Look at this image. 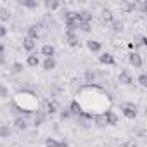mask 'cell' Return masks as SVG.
<instances>
[{
  "mask_svg": "<svg viewBox=\"0 0 147 147\" xmlns=\"http://www.w3.org/2000/svg\"><path fill=\"white\" fill-rule=\"evenodd\" d=\"M23 7H26V9H36L38 2H36V0H23Z\"/></svg>",
  "mask_w": 147,
  "mask_h": 147,
  "instance_id": "obj_25",
  "label": "cell"
},
{
  "mask_svg": "<svg viewBox=\"0 0 147 147\" xmlns=\"http://www.w3.org/2000/svg\"><path fill=\"white\" fill-rule=\"evenodd\" d=\"M128 62H130L133 67L140 69V67L144 66V59H142V54H138V52H130V54H128Z\"/></svg>",
  "mask_w": 147,
  "mask_h": 147,
  "instance_id": "obj_5",
  "label": "cell"
},
{
  "mask_svg": "<svg viewBox=\"0 0 147 147\" xmlns=\"http://www.w3.org/2000/svg\"><path fill=\"white\" fill-rule=\"evenodd\" d=\"M5 35H7V28H5L2 23H0V38H4Z\"/></svg>",
  "mask_w": 147,
  "mask_h": 147,
  "instance_id": "obj_36",
  "label": "cell"
},
{
  "mask_svg": "<svg viewBox=\"0 0 147 147\" xmlns=\"http://www.w3.org/2000/svg\"><path fill=\"white\" fill-rule=\"evenodd\" d=\"M42 66H43V69H45V71H52V69L55 67V59H54V57H49V59H45V61H43V64H42Z\"/></svg>",
  "mask_w": 147,
  "mask_h": 147,
  "instance_id": "obj_20",
  "label": "cell"
},
{
  "mask_svg": "<svg viewBox=\"0 0 147 147\" xmlns=\"http://www.w3.org/2000/svg\"><path fill=\"white\" fill-rule=\"evenodd\" d=\"M12 107L24 116H31L38 111V97L31 90H19L12 95Z\"/></svg>",
  "mask_w": 147,
  "mask_h": 147,
  "instance_id": "obj_2",
  "label": "cell"
},
{
  "mask_svg": "<svg viewBox=\"0 0 147 147\" xmlns=\"http://www.w3.org/2000/svg\"><path fill=\"white\" fill-rule=\"evenodd\" d=\"M40 52H42V55H45V59H49V57H54L55 55V47L52 43H45Z\"/></svg>",
  "mask_w": 147,
  "mask_h": 147,
  "instance_id": "obj_11",
  "label": "cell"
},
{
  "mask_svg": "<svg viewBox=\"0 0 147 147\" xmlns=\"http://www.w3.org/2000/svg\"><path fill=\"white\" fill-rule=\"evenodd\" d=\"M23 69H24L23 62H14L11 66V73H12V75H19V73H23Z\"/></svg>",
  "mask_w": 147,
  "mask_h": 147,
  "instance_id": "obj_23",
  "label": "cell"
},
{
  "mask_svg": "<svg viewBox=\"0 0 147 147\" xmlns=\"http://www.w3.org/2000/svg\"><path fill=\"white\" fill-rule=\"evenodd\" d=\"M64 21H66L67 31H76L82 24V19H80L78 12H64Z\"/></svg>",
  "mask_w": 147,
  "mask_h": 147,
  "instance_id": "obj_3",
  "label": "cell"
},
{
  "mask_svg": "<svg viewBox=\"0 0 147 147\" xmlns=\"http://www.w3.org/2000/svg\"><path fill=\"white\" fill-rule=\"evenodd\" d=\"M67 111H69V114H71V116H80V114H82V106H80V104L76 102V99H75V100H71V104H69Z\"/></svg>",
  "mask_w": 147,
  "mask_h": 147,
  "instance_id": "obj_13",
  "label": "cell"
},
{
  "mask_svg": "<svg viewBox=\"0 0 147 147\" xmlns=\"http://www.w3.org/2000/svg\"><path fill=\"white\" fill-rule=\"evenodd\" d=\"M138 85L140 87H147V75L145 73H142V75L138 76Z\"/></svg>",
  "mask_w": 147,
  "mask_h": 147,
  "instance_id": "obj_32",
  "label": "cell"
},
{
  "mask_svg": "<svg viewBox=\"0 0 147 147\" xmlns=\"http://www.w3.org/2000/svg\"><path fill=\"white\" fill-rule=\"evenodd\" d=\"M78 30H82V31H85V33H88V31L92 30V23H82Z\"/></svg>",
  "mask_w": 147,
  "mask_h": 147,
  "instance_id": "obj_33",
  "label": "cell"
},
{
  "mask_svg": "<svg viewBox=\"0 0 147 147\" xmlns=\"http://www.w3.org/2000/svg\"><path fill=\"white\" fill-rule=\"evenodd\" d=\"M118 80H119V83H123V85H131V83H133V76L130 75V71H128V69L119 71Z\"/></svg>",
  "mask_w": 147,
  "mask_h": 147,
  "instance_id": "obj_8",
  "label": "cell"
},
{
  "mask_svg": "<svg viewBox=\"0 0 147 147\" xmlns=\"http://www.w3.org/2000/svg\"><path fill=\"white\" fill-rule=\"evenodd\" d=\"M26 36L36 42V38H38V28H36V26H30L28 31H26Z\"/></svg>",
  "mask_w": 147,
  "mask_h": 147,
  "instance_id": "obj_22",
  "label": "cell"
},
{
  "mask_svg": "<svg viewBox=\"0 0 147 147\" xmlns=\"http://www.w3.org/2000/svg\"><path fill=\"white\" fill-rule=\"evenodd\" d=\"M121 7H123V11H125V12H131V11H135V9H137V4H135V2H133V4H131V2H125Z\"/></svg>",
  "mask_w": 147,
  "mask_h": 147,
  "instance_id": "obj_28",
  "label": "cell"
},
{
  "mask_svg": "<svg viewBox=\"0 0 147 147\" xmlns=\"http://www.w3.org/2000/svg\"><path fill=\"white\" fill-rule=\"evenodd\" d=\"M92 121H95V125H97V126H107V125H106V119H104V116H102V114H95Z\"/></svg>",
  "mask_w": 147,
  "mask_h": 147,
  "instance_id": "obj_26",
  "label": "cell"
},
{
  "mask_svg": "<svg viewBox=\"0 0 147 147\" xmlns=\"http://www.w3.org/2000/svg\"><path fill=\"white\" fill-rule=\"evenodd\" d=\"M69 118H71L69 111H67V109H62V111H61V119L64 121V119H69Z\"/></svg>",
  "mask_w": 147,
  "mask_h": 147,
  "instance_id": "obj_35",
  "label": "cell"
},
{
  "mask_svg": "<svg viewBox=\"0 0 147 147\" xmlns=\"http://www.w3.org/2000/svg\"><path fill=\"white\" fill-rule=\"evenodd\" d=\"M121 111H123V116H125V118H128V119H135V118H137V113H138L137 106H135V104H131V102L125 104Z\"/></svg>",
  "mask_w": 147,
  "mask_h": 147,
  "instance_id": "obj_4",
  "label": "cell"
},
{
  "mask_svg": "<svg viewBox=\"0 0 147 147\" xmlns=\"http://www.w3.org/2000/svg\"><path fill=\"white\" fill-rule=\"evenodd\" d=\"M104 119H106V125H109V126H114V125H118V114L111 109V111H106L104 114Z\"/></svg>",
  "mask_w": 147,
  "mask_h": 147,
  "instance_id": "obj_9",
  "label": "cell"
},
{
  "mask_svg": "<svg viewBox=\"0 0 147 147\" xmlns=\"http://www.w3.org/2000/svg\"><path fill=\"white\" fill-rule=\"evenodd\" d=\"M76 102L82 106V111L90 113L94 116L104 114L106 111H111V107H113L111 94L95 83L82 85L78 88V94H76Z\"/></svg>",
  "mask_w": 147,
  "mask_h": 147,
  "instance_id": "obj_1",
  "label": "cell"
},
{
  "mask_svg": "<svg viewBox=\"0 0 147 147\" xmlns=\"http://www.w3.org/2000/svg\"><path fill=\"white\" fill-rule=\"evenodd\" d=\"M94 82H95V73H94V71H90V69H88V71H85V83H87V85H90V83H94Z\"/></svg>",
  "mask_w": 147,
  "mask_h": 147,
  "instance_id": "obj_24",
  "label": "cell"
},
{
  "mask_svg": "<svg viewBox=\"0 0 147 147\" xmlns=\"http://www.w3.org/2000/svg\"><path fill=\"white\" fill-rule=\"evenodd\" d=\"M100 18H102L104 23H113V21H114V18H113V11H109V9H104L102 14H100Z\"/></svg>",
  "mask_w": 147,
  "mask_h": 147,
  "instance_id": "obj_19",
  "label": "cell"
},
{
  "mask_svg": "<svg viewBox=\"0 0 147 147\" xmlns=\"http://www.w3.org/2000/svg\"><path fill=\"white\" fill-rule=\"evenodd\" d=\"M111 26H113L114 31H123V23H121V21H113Z\"/></svg>",
  "mask_w": 147,
  "mask_h": 147,
  "instance_id": "obj_30",
  "label": "cell"
},
{
  "mask_svg": "<svg viewBox=\"0 0 147 147\" xmlns=\"http://www.w3.org/2000/svg\"><path fill=\"white\" fill-rule=\"evenodd\" d=\"M12 135V130L7 126V125H2L0 126V138H9Z\"/></svg>",
  "mask_w": 147,
  "mask_h": 147,
  "instance_id": "obj_21",
  "label": "cell"
},
{
  "mask_svg": "<svg viewBox=\"0 0 147 147\" xmlns=\"http://www.w3.org/2000/svg\"><path fill=\"white\" fill-rule=\"evenodd\" d=\"M119 147H138V142H137V140H126V142H123Z\"/></svg>",
  "mask_w": 147,
  "mask_h": 147,
  "instance_id": "obj_31",
  "label": "cell"
},
{
  "mask_svg": "<svg viewBox=\"0 0 147 147\" xmlns=\"http://www.w3.org/2000/svg\"><path fill=\"white\" fill-rule=\"evenodd\" d=\"M33 114H35V118H33L35 126H40V125L45 123V119H47V113H45V111H35Z\"/></svg>",
  "mask_w": 147,
  "mask_h": 147,
  "instance_id": "obj_12",
  "label": "cell"
},
{
  "mask_svg": "<svg viewBox=\"0 0 147 147\" xmlns=\"http://www.w3.org/2000/svg\"><path fill=\"white\" fill-rule=\"evenodd\" d=\"M14 126H16L18 130H26V128H28V121H26L23 116H18V118L14 119Z\"/></svg>",
  "mask_w": 147,
  "mask_h": 147,
  "instance_id": "obj_18",
  "label": "cell"
},
{
  "mask_svg": "<svg viewBox=\"0 0 147 147\" xmlns=\"http://www.w3.org/2000/svg\"><path fill=\"white\" fill-rule=\"evenodd\" d=\"M35 47H36V42H35V40H31V38H28V36L23 38V49H24V50L31 52Z\"/></svg>",
  "mask_w": 147,
  "mask_h": 147,
  "instance_id": "obj_16",
  "label": "cell"
},
{
  "mask_svg": "<svg viewBox=\"0 0 147 147\" xmlns=\"http://www.w3.org/2000/svg\"><path fill=\"white\" fill-rule=\"evenodd\" d=\"M87 49H88L92 54H99V52L102 50V45H100V42H97V40H87Z\"/></svg>",
  "mask_w": 147,
  "mask_h": 147,
  "instance_id": "obj_10",
  "label": "cell"
},
{
  "mask_svg": "<svg viewBox=\"0 0 147 147\" xmlns=\"http://www.w3.org/2000/svg\"><path fill=\"white\" fill-rule=\"evenodd\" d=\"M26 64H28L30 67H36V66L40 64V59H38V55H36V54H30V55L26 57Z\"/></svg>",
  "mask_w": 147,
  "mask_h": 147,
  "instance_id": "obj_17",
  "label": "cell"
},
{
  "mask_svg": "<svg viewBox=\"0 0 147 147\" xmlns=\"http://www.w3.org/2000/svg\"><path fill=\"white\" fill-rule=\"evenodd\" d=\"M11 19V12L4 7H0V21H9Z\"/></svg>",
  "mask_w": 147,
  "mask_h": 147,
  "instance_id": "obj_27",
  "label": "cell"
},
{
  "mask_svg": "<svg viewBox=\"0 0 147 147\" xmlns=\"http://www.w3.org/2000/svg\"><path fill=\"white\" fill-rule=\"evenodd\" d=\"M66 42H67V45L69 47H78V43H80V40H78V35H76V31H67L66 30Z\"/></svg>",
  "mask_w": 147,
  "mask_h": 147,
  "instance_id": "obj_7",
  "label": "cell"
},
{
  "mask_svg": "<svg viewBox=\"0 0 147 147\" xmlns=\"http://www.w3.org/2000/svg\"><path fill=\"white\" fill-rule=\"evenodd\" d=\"M4 54H5V45H4V43H0V64H4V62H5Z\"/></svg>",
  "mask_w": 147,
  "mask_h": 147,
  "instance_id": "obj_34",
  "label": "cell"
},
{
  "mask_svg": "<svg viewBox=\"0 0 147 147\" xmlns=\"http://www.w3.org/2000/svg\"><path fill=\"white\" fill-rule=\"evenodd\" d=\"M57 109H59V107H57V102H55V100H47V102H45V113H47V114H55Z\"/></svg>",
  "mask_w": 147,
  "mask_h": 147,
  "instance_id": "obj_14",
  "label": "cell"
},
{
  "mask_svg": "<svg viewBox=\"0 0 147 147\" xmlns=\"http://www.w3.org/2000/svg\"><path fill=\"white\" fill-rule=\"evenodd\" d=\"M45 7H47L49 11H55V9L61 7V4H59V2H45Z\"/></svg>",
  "mask_w": 147,
  "mask_h": 147,
  "instance_id": "obj_29",
  "label": "cell"
},
{
  "mask_svg": "<svg viewBox=\"0 0 147 147\" xmlns=\"http://www.w3.org/2000/svg\"><path fill=\"white\" fill-rule=\"evenodd\" d=\"M45 147H67V142H59L55 138H45Z\"/></svg>",
  "mask_w": 147,
  "mask_h": 147,
  "instance_id": "obj_15",
  "label": "cell"
},
{
  "mask_svg": "<svg viewBox=\"0 0 147 147\" xmlns=\"http://www.w3.org/2000/svg\"><path fill=\"white\" fill-rule=\"evenodd\" d=\"M99 62H100V64H104V66H114V64H116V59H114V55H113V54L104 52V54H100V55H99Z\"/></svg>",
  "mask_w": 147,
  "mask_h": 147,
  "instance_id": "obj_6",
  "label": "cell"
}]
</instances>
